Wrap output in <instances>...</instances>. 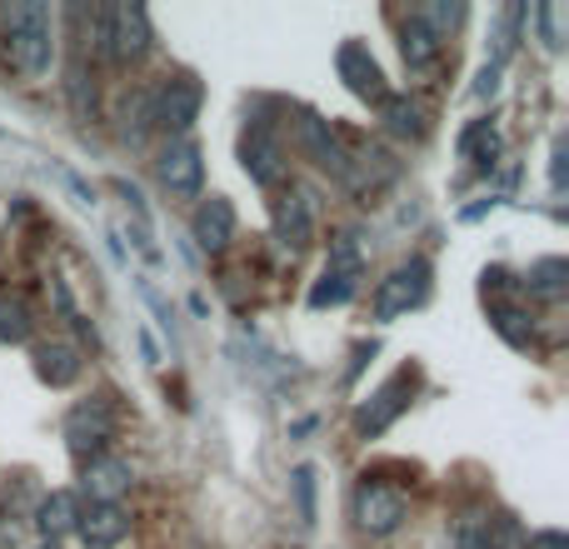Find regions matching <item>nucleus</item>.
I'll return each instance as SVG.
<instances>
[{
  "mask_svg": "<svg viewBox=\"0 0 569 549\" xmlns=\"http://www.w3.org/2000/svg\"><path fill=\"white\" fill-rule=\"evenodd\" d=\"M6 20V50L26 76H50L56 66V10L46 0H16L0 10Z\"/></svg>",
  "mask_w": 569,
  "mask_h": 549,
  "instance_id": "nucleus-1",
  "label": "nucleus"
},
{
  "mask_svg": "<svg viewBox=\"0 0 569 549\" xmlns=\"http://www.w3.org/2000/svg\"><path fill=\"white\" fill-rule=\"evenodd\" d=\"M110 440H116V410H110L106 395H90V400H80L76 410L66 415V445H70V455H80L86 465L100 460Z\"/></svg>",
  "mask_w": 569,
  "mask_h": 549,
  "instance_id": "nucleus-2",
  "label": "nucleus"
},
{
  "mask_svg": "<svg viewBox=\"0 0 569 549\" xmlns=\"http://www.w3.org/2000/svg\"><path fill=\"white\" fill-rule=\"evenodd\" d=\"M410 395H415V370H395L390 380L355 410V435H360V440H380V435L410 410Z\"/></svg>",
  "mask_w": 569,
  "mask_h": 549,
  "instance_id": "nucleus-3",
  "label": "nucleus"
},
{
  "mask_svg": "<svg viewBox=\"0 0 569 549\" xmlns=\"http://www.w3.org/2000/svg\"><path fill=\"white\" fill-rule=\"evenodd\" d=\"M405 515H410V505H405L400 490H390V485L370 480V475L355 485V525H360L365 535L385 540V535H395V530L405 525Z\"/></svg>",
  "mask_w": 569,
  "mask_h": 549,
  "instance_id": "nucleus-4",
  "label": "nucleus"
},
{
  "mask_svg": "<svg viewBox=\"0 0 569 549\" xmlns=\"http://www.w3.org/2000/svg\"><path fill=\"white\" fill-rule=\"evenodd\" d=\"M200 100H206V90H200L196 76L166 80V86L150 96V126H160V130L186 140V130L196 126V116H200Z\"/></svg>",
  "mask_w": 569,
  "mask_h": 549,
  "instance_id": "nucleus-5",
  "label": "nucleus"
},
{
  "mask_svg": "<svg viewBox=\"0 0 569 549\" xmlns=\"http://www.w3.org/2000/svg\"><path fill=\"white\" fill-rule=\"evenodd\" d=\"M425 295H430V260L415 256L390 280H380V290H375V320H395V315L415 310V305H425Z\"/></svg>",
  "mask_w": 569,
  "mask_h": 549,
  "instance_id": "nucleus-6",
  "label": "nucleus"
},
{
  "mask_svg": "<svg viewBox=\"0 0 569 549\" xmlns=\"http://www.w3.org/2000/svg\"><path fill=\"white\" fill-rule=\"evenodd\" d=\"M240 160H246V176L256 180V186H276L280 170H284V150L276 140V130H270V120H250L246 126V140H240Z\"/></svg>",
  "mask_w": 569,
  "mask_h": 549,
  "instance_id": "nucleus-7",
  "label": "nucleus"
},
{
  "mask_svg": "<svg viewBox=\"0 0 569 549\" xmlns=\"http://www.w3.org/2000/svg\"><path fill=\"white\" fill-rule=\"evenodd\" d=\"M160 180H166V190L180 200L200 196V186H206V160H200L196 140H170L166 156H160Z\"/></svg>",
  "mask_w": 569,
  "mask_h": 549,
  "instance_id": "nucleus-8",
  "label": "nucleus"
},
{
  "mask_svg": "<svg viewBox=\"0 0 569 549\" xmlns=\"http://www.w3.org/2000/svg\"><path fill=\"white\" fill-rule=\"evenodd\" d=\"M335 70H340V80L355 90L360 100H375L380 106L390 90H385V70H380V60L370 56V46H360V40H345L340 46V56H335Z\"/></svg>",
  "mask_w": 569,
  "mask_h": 549,
  "instance_id": "nucleus-9",
  "label": "nucleus"
},
{
  "mask_svg": "<svg viewBox=\"0 0 569 549\" xmlns=\"http://www.w3.org/2000/svg\"><path fill=\"white\" fill-rule=\"evenodd\" d=\"M300 150L325 170V176L350 180V170H355V166H350V156H345V146L335 140V130L325 126L320 116H300Z\"/></svg>",
  "mask_w": 569,
  "mask_h": 549,
  "instance_id": "nucleus-10",
  "label": "nucleus"
},
{
  "mask_svg": "<svg viewBox=\"0 0 569 549\" xmlns=\"http://www.w3.org/2000/svg\"><path fill=\"white\" fill-rule=\"evenodd\" d=\"M150 50V16L140 6L110 10V60H140Z\"/></svg>",
  "mask_w": 569,
  "mask_h": 549,
  "instance_id": "nucleus-11",
  "label": "nucleus"
},
{
  "mask_svg": "<svg viewBox=\"0 0 569 549\" xmlns=\"http://www.w3.org/2000/svg\"><path fill=\"white\" fill-rule=\"evenodd\" d=\"M76 535L86 549H116L130 535V515L120 505H90V510H80Z\"/></svg>",
  "mask_w": 569,
  "mask_h": 549,
  "instance_id": "nucleus-12",
  "label": "nucleus"
},
{
  "mask_svg": "<svg viewBox=\"0 0 569 549\" xmlns=\"http://www.w3.org/2000/svg\"><path fill=\"white\" fill-rule=\"evenodd\" d=\"M190 236H196V246H200V250L220 256V250H226L230 240H236V210H230V200H220V196L200 200L196 220H190Z\"/></svg>",
  "mask_w": 569,
  "mask_h": 549,
  "instance_id": "nucleus-13",
  "label": "nucleus"
},
{
  "mask_svg": "<svg viewBox=\"0 0 569 549\" xmlns=\"http://www.w3.org/2000/svg\"><path fill=\"white\" fill-rule=\"evenodd\" d=\"M80 485H86L90 505H116L120 495L130 490V465H126V460H116V455H100V460H90V465H86Z\"/></svg>",
  "mask_w": 569,
  "mask_h": 549,
  "instance_id": "nucleus-14",
  "label": "nucleus"
},
{
  "mask_svg": "<svg viewBox=\"0 0 569 549\" xmlns=\"http://www.w3.org/2000/svg\"><path fill=\"white\" fill-rule=\"evenodd\" d=\"M36 375L50 385V390H66V385L80 380V350L76 345H40L36 350Z\"/></svg>",
  "mask_w": 569,
  "mask_h": 549,
  "instance_id": "nucleus-15",
  "label": "nucleus"
},
{
  "mask_svg": "<svg viewBox=\"0 0 569 549\" xmlns=\"http://www.w3.org/2000/svg\"><path fill=\"white\" fill-rule=\"evenodd\" d=\"M355 290H360V270L325 266L320 280L310 285V310H335V305H350Z\"/></svg>",
  "mask_w": 569,
  "mask_h": 549,
  "instance_id": "nucleus-16",
  "label": "nucleus"
},
{
  "mask_svg": "<svg viewBox=\"0 0 569 549\" xmlns=\"http://www.w3.org/2000/svg\"><path fill=\"white\" fill-rule=\"evenodd\" d=\"M400 56H405V66H410V70H430L435 60H440V36L410 16L400 26Z\"/></svg>",
  "mask_w": 569,
  "mask_h": 549,
  "instance_id": "nucleus-17",
  "label": "nucleus"
},
{
  "mask_svg": "<svg viewBox=\"0 0 569 549\" xmlns=\"http://www.w3.org/2000/svg\"><path fill=\"white\" fill-rule=\"evenodd\" d=\"M280 240H284V246H295V250L315 240V210H310V196H305V190L284 196V206H280Z\"/></svg>",
  "mask_w": 569,
  "mask_h": 549,
  "instance_id": "nucleus-18",
  "label": "nucleus"
},
{
  "mask_svg": "<svg viewBox=\"0 0 569 549\" xmlns=\"http://www.w3.org/2000/svg\"><path fill=\"white\" fill-rule=\"evenodd\" d=\"M76 520H80V500L70 490H56V495H46V505H40V535H46V545H56L60 535H70L76 530Z\"/></svg>",
  "mask_w": 569,
  "mask_h": 549,
  "instance_id": "nucleus-19",
  "label": "nucleus"
},
{
  "mask_svg": "<svg viewBox=\"0 0 569 549\" xmlns=\"http://www.w3.org/2000/svg\"><path fill=\"white\" fill-rule=\"evenodd\" d=\"M380 110H385V130H390V136H400V140H420V136H425V110H420V100H410V96H385Z\"/></svg>",
  "mask_w": 569,
  "mask_h": 549,
  "instance_id": "nucleus-20",
  "label": "nucleus"
},
{
  "mask_svg": "<svg viewBox=\"0 0 569 549\" xmlns=\"http://www.w3.org/2000/svg\"><path fill=\"white\" fill-rule=\"evenodd\" d=\"M460 156L475 160L480 170H490L495 160H500V136H495L490 120H475V126L465 130V136H460Z\"/></svg>",
  "mask_w": 569,
  "mask_h": 549,
  "instance_id": "nucleus-21",
  "label": "nucleus"
},
{
  "mask_svg": "<svg viewBox=\"0 0 569 549\" xmlns=\"http://www.w3.org/2000/svg\"><path fill=\"white\" fill-rule=\"evenodd\" d=\"M565 274H569V266H565L560 256L535 260L530 274H525V290L540 295V300H560V295H565Z\"/></svg>",
  "mask_w": 569,
  "mask_h": 549,
  "instance_id": "nucleus-22",
  "label": "nucleus"
},
{
  "mask_svg": "<svg viewBox=\"0 0 569 549\" xmlns=\"http://www.w3.org/2000/svg\"><path fill=\"white\" fill-rule=\"evenodd\" d=\"M120 130H126L130 146H140L150 130V90H136V96H126V106H120Z\"/></svg>",
  "mask_w": 569,
  "mask_h": 549,
  "instance_id": "nucleus-23",
  "label": "nucleus"
},
{
  "mask_svg": "<svg viewBox=\"0 0 569 549\" xmlns=\"http://www.w3.org/2000/svg\"><path fill=\"white\" fill-rule=\"evenodd\" d=\"M490 320H495V330H500L510 345H520V350L535 340V330H530V315H525V310H515V305H490Z\"/></svg>",
  "mask_w": 569,
  "mask_h": 549,
  "instance_id": "nucleus-24",
  "label": "nucleus"
},
{
  "mask_svg": "<svg viewBox=\"0 0 569 549\" xmlns=\"http://www.w3.org/2000/svg\"><path fill=\"white\" fill-rule=\"evenodd\" d=\"M20 340H30V310L0 295V345H20Z\"/></svg>",
  "mask_w": 569,
  "mask_h": 549,
  "instance_id": "nucleus-25",
  "label": "nucleus"
},
{
  "mask_svg": "<svg viewBox=\"0 0 569 549\" xmlns=\"http://www.w3.org/2000/svg\"><path fill=\"white\" fill-rule=\"evenodd\" d=\"M290 495H295V515H300V525H315V470L310 465H295L290 470Z\"/></svg>",
  "mask_w": 569,
  "mask_h": 549,
  "instance_id": "nucleus-26",
  "label": "nucleus"
},
{
  "mask_svg": "<svg viewBox=\"0 0 569 549\" xmlns=\"http://www.w3.org/2000/svg\"><path fill=\"white\" fill-rule=\"evenodd\" d=\"M455 549H490V515H465L455 525Z\"/></svg>",
  "mask_w": 569,
  "mask_h": 549,
  "instance_id": "nucleus-27",
  "label": "nucleus"
},
{
  "mask_svg": "<svg viewBox=\"0 0 569 549\" xmlns=\"http://www.w3.org/2000/svg\"><path fill=\"white\" fill-rule=\"evenodd\" d=\"M420 26H430L435 36H445V30H455L465 20V6H425V10H410Z\"/></svg>",
  "mask_w": 569,
  "mask_h": 549,
  "instance_id": "nucleus-28",
  "label": "nucleus"
},
{
  "mask_svg": "<svg viewBox=\"0 0 569 549\" xmlns=\"http://www.w3.org/2000/svg\"><path fill=\"white\" fill-rule=\"evenodd\" d=\"M66 90H70V106H76V116H80V120H90V116H96V90H90V80H86V66H76V70H70Z\"/></svg>",
  "mask_w": 569,
  "mask_h": 549,
  "instance_id": "nucleus-29",
  "label": "nucleus"
},
{
  "mask_svg": "<svg viewBox=\"0 0 569 549\" xmlns=\"http://www.w3.org/2000/svg\"><path fill=\"white\" fill-rule=\"evenodd\" d=\"M535 16H540V26H545V46L560 50V10H555V6H540Z\"/></svg>",
  "mask_w": 569,
  "mask_h": 549,
  "instance_id": "nucleus-30",
  "label": "nucleus"
},
{
  "mask_svg": "<svg viewBox=\"0 0 569 549\" xmlns=\"http://www.w3.org/2000/svg\"><path fill=\"white\" fill-rule=\"evenodd\" d=\"M530 549H569V540H565V530H540L530 540Z\"/></svg>",
  "mask_w": 569,
  "mask_h": 549,
  "instance_id": "nucleus-31",
  "label": "nucleus"
},
{
  "mask_svg": "<svg viewBox=\"0 0 569 549\" xmlns=\"http://www.w3.org/2000/svg\"><path fill=\"white\" fill-rule=\"evenodd\" d=\"M495 86H500V66H485L475 80V96H495Z\"/></svg>",
  "mask_w": 569,
  "mask_h": 549,
  "instance_id": "nucleus-32",
  "label": "nucleus"
},
{
  "mask_svg": "<svg viewBox=\"0 0 569 549\" xmlns=\"http://www.w3.org/2000/svg\"><path fill=\"white\" fill-rule=\"evenodd\" d=\"M60 180H66V186H70V190H76V196H80V200H86V206H96V190H90V186H86V180H80V176H76V170H60Z\"/></svg>",
  "mask_w": 569,
  "mask_h": 549,
  "instance_id": "nucleus-33",
  "label": "nucleus"
},
{
  "mask_svg": "<svg viewBox=\"0 0 569 549\" xmlns=\"http://www.w3.org/2000/svg\"><path fill=\"white\" fill-rule=\"evenodd\" d=\"M40 549H60V545H40Z\"/></svg>",
  "mask_w": 569,
  "mask_h": 549,
  "instance_id": "nucleus-34",
  "label": "nucleus"
}]
</instances>
